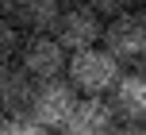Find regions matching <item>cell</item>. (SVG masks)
I'll list each match as a JSON object with an SVG mask.
<instances>
[{
  "label": "cell",
  "instance_id": "10",
  "mask_svg": "<svg viewBox=\"0 0 146 135\" xmlns=\"http://www.w3.org/2000/svg\"><path fill=\"white\" fill-rule=\"evenodd\" d=\"M23 46V27L12 15H0V62H15Z\"/></svg>",
  "mask_w": 146,
  "mask_h": 135
},
{
  "label": "cell",
  "instance_id": "15",
  "mask_svg": "<svg viewBox=\"0 0 146 135\" xmlns=\"http://www.w3.org/2000/svg\"><path fill=\"white\" fill-rule=\"evenodd\" d=\"M142 66H146V50H142Z\"/></svg>",
  "mask_w": 146,
  "mask_h": 135
},
{
  "label": "cell",
  "instance_id": "2",
  "mask_svg": "<svg viewBox=\"0 0 146 135\" xmlns=\"http://www.w3.org/2000/svg\"><path fill=\"white\" fill-rule=\"evenodd\" d=\"M15 62L27 70V77H31L35 85H42V81H54V77H66L69 50L50 35V31H46V35H27Z\"/></svg>",
  "mask_w": 146,
  "mask_h": 135
},
{
  "label": "cell",
  "instance_id": "8",
  "mask_svg": "<svg viewBox=\"0 0 146 135\" xmlns=\"http://www.w3.org/2000/svg\"><path fill=\"white\" fill-rule=\"evenodd\" d=\"M31 97H35V81L19 62H0V116L27 112Z\"/></svg>",
  "mask_w": 146,
  "mask_h": 135
},
{
  "label": "cell",
  "instance_id": "3",
  "mask_svg": "<svg viewBox=\"0 0 146 135\" xmlns=\"http://www.w3.org/2000/svg\"><path fill=\"white\" fill-rule=\"evenodd\" d=\"M100 46L108 54H115L119 62H142V50H146V15L131 12V8L119 12V15H108V19H104Z\"/></svg>",
  "mask_w": 146,
  "mask_h": 135
},
{
  "label": "cell",
  "instance_id": "13",
  "mask_svg": "<svg viewBox=\"0 0 146 135\" xmlns=\"http://www.w3.org/2000/svg\"><path fill=\"white\" fill-rule=\"evenodd\" d=\"M108 135H146L142 124H119V128H111Z\"/></svg>",
  "mask_w": 146,
  "mask_h": 135
},
{
  "label": "cell",
  "instance_id": "9",
  "mask_svg": "<svg viewBox=\"0 0 146 135\" xmlns=\"http://www.w3.org/2000/svg\"><path fill=\"white\" fill-rule=\"evenodd\" d=\"M58 15H62V0H15L12 19L27 35H46V31H54Z\"/></svg>",
  "mask_w": 146,
  "mask_h": 135
},
{
  "label": "cell",
  "instance_id": "6",
  "mask_svg": "<svg viewBox=\"0 0 146 135\" xmlns=\"http://www.w3.org/2000/svg\"><path fill=\"white\" fill-rule=\"evenodd\" d=\"M115 128V108L104 97H77L69 120H66V135H108Z\"/></svg>",
  "mask_w": 146,
  "mask_h": 135
},
{
  "label": "cell",
  "instance_id": "12",
  "mask_svg": "<svg viewBox=\"0 0 146 135\" xmlns=\"http://www.w3.org/2000/svg\"><path fill=\"white\" fill-rule=\"evenodd\" d=\"M88 4H92L96 12H100L104 19H108V15H119V12H127V8H131L135 0H88Z\"/></svg>",
  "mask_w": 146,
  "mask_h": 135
},
{
  "label": "cell",
  "instance_id": "4",
  "mask_svg": "<svg viewBox=\"0 0 146 135\" xmlns=\"http://www.w3.org/2000/svg\"><path fill=\"white\" fill-rule=\"evenodd\" d=\"M62 46L73 54V50H85V46H100V35H104V15L96 12L92 4H69L62 8L58 23L50 31Z\"/></svg>",
  "mask_w": 146,
  "mask_h": 135
},
{
  "label": "cell",
  "instance_id": "11",
  "mask_svg": "<svg viewBox=\"0 0 146 135\" xmlns=\"http://www.w3.org/2000/svg\"><path fill=\"white\" fill-rule=\"evenodd\" d=\"M0 135H46V128L27 112H15V116H0Z\"/></svg>",
  "mask_w": 146,
  "mask_h": 135
},
{
  "label": "cell",
  "instance_id": "1",
  "mask_svg": "<svg viewBox=\"0 0 146 135\" xmlns=\"http://www.w3.org/2000/svg\"><path fill=\"white\" fill-rule=\"evenodd\" d=\"M123 74V62L115 54H108L104 46H85V50H73L66 62V81L81 97H108L111 85Z\"/></svg>",
  "mask_w": 146,
  "mask_h": 135
},
{
  "label": "cell",
  "instance_id": "14",
  "mask_svg": "<svg viewBox=\"0 0 146 135\" xmlns=\"http://www.w3.org/2000/svg\"><path fill=\"white\" fill-rule=\"evenodd\" d=\"M15 12V0H0V15H12Z\"/></svg>",
  "mask_w": 146,
  "mask_h": 135
},
{
  "label": "cell",
  "instance_id": "5",
  "mask_svg": "<svg viewBox=\"0 0 146 135\" xmlns=\"http://www.w3.org/2000/svg\"><path fill=\"white\" fill-rule=\"evenodd\" d=\"M77 97L81 93L73 89L69 81H62V77L42 81V85H35V97H31V104H27V116H35L46 131H58V128H66Z\"/></svg>",
  "mask_w": 146,
  "mask_h": 135
},
{
  "label": "cell",
  "instance_id": "7",
  "mask_svg": "<svg viewBox=\"0 0 146 135\" xmlns=\"http://www.w3.org/2000/svg\"><path fill=\"white\" fill-rule=\"evenodd\" d=\"M111 108H115V120L123 124H146V74H119V81L108 93Z\"/></svg>",
  "mask_w": 146,
  "mask_h": 135
}]
</instances>
